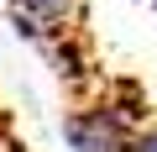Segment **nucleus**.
<instances>
[{
    "instance_id": "1",
    "label": "nucleus",
    "mask_w": 157,
    "mask_h": 152,
    "mask_svg": "<svg viewBox=\"0 0 157 152\" xmlns=\"http://www.w3.org/2000/svg\"><path fill=\"white\" fill-rule=\"evenodd\" d=\"M136 136L131 110L121 105H84L63 115V142L73 152H126V142Z\"/></svg>"
},
{
    "instance_id": "2",
    "label": "nucleus",
    "mask_w": 157,
    "mask_h": 152,
    "mask_svg": "<svg viewBox=\"0 0 157 152\" xmlns=\"http://www.w3.org/2000/svg\"><path fill=\"white\" fill-rule=\"evenodd\" d=\"M73 16H78L73 0H6V21H11V32L26 37V42H37V47L63 42L68 26H73Z\"/></svg>"
},
{
    "instance_id": "3",
    "label": "nucleus",
    "mask_w": 157,
    "mask_h": 152,
    "mask_svg": "<svg viewBox=\"0 0 157 152\" xmlns=\"http://www.w3.org/2000/svg\"><path fill=\"white\" fill-rule=\"evenodd\" d=\"M126 152H157V126H136V136L126 142Z\"/></svg>"
}]
</instances>
